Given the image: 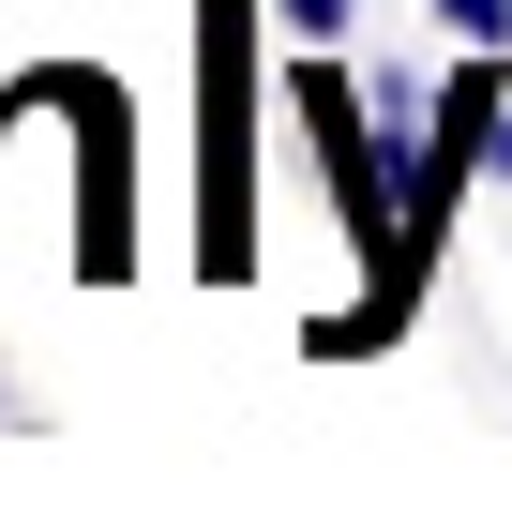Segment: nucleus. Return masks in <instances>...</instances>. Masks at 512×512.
I'll return each instance as SVG.
<instances>
[{
	"label": "nucleus",
	"mask_w": 512,
	"mask_h": 512,
	"mask_svg": "<svg viewBox=\"0 0 512 512\" xmlns=\"http://www.w3.org/2000/svg\"><path fill=\"white\" fill-rule=\"evenodd\" d=\"M272 16H287L302 46H347V16H362V0H272Z\"/></svg>",
	"instance_id": "obj_3"
},
{
	"label": "nucleus",
	"mask_w": 512,
	"mask_h": 512,
	"mask_svg": "<svg viewBox=\"0 0 512 512\" xmlns=\"http://www.w3.org/2000/svg\"><path fill=\"white\" fill-rule=\"evenodd\" d=\"M437 31H452V46H497V61H512V0H437Z\"/></svg>",
	"instance_id": "obj_2"
},
{
	"label": "nucleus",
	"mask_w": 512,
	"mask_h": 512,
	"mask_svg": "<svg viewBox=\"0 0 512 512\" xmlns=\"http://www.w3.org/2000/svg\"><path fill=\"white\" fill-rule=\"evenodd\" d=\"M0 121H16V91H0Z\"/></svg>",
	"instance_id": "obj_4"
},
{
	"label": "nucleus",
	"mask_w": 512,
	"mask_h": 512,
	"mask_svg": "<svg viewBox=\"0 0 512 512\" xmlns=\"http://www.w3.org/2000/svg\"><path fill=\"white\" fill-rule=\"evenodd\" d=\"M241 16H256V0H211V31H196V91H211V211H196V256H211V287L256 272V211H241Z\"/></svg>",
	"instance_id": "obj_1"
}]
</instances>
